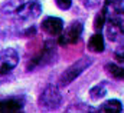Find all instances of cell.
<instances>
[{
    "instance_id": "1",
    "label": "cell",
    "mask_w": 124,
    "mask_h": 113,
    "mask_svg": "<svg viewBox=\"0 0 124 113\" xmlns=\"http://www.w3.org/2000/svg\"><path fill=\"white\" fill-rule=\"evenodd\" d=\"M105 12V33L110 42H118L124 36V7H113V9H102Z\"/></svg>"
},
{
    "instance_id": "2",
    "label": "cell",
    "mask_w": 124,
    "mask_h": 113,
    "mask_svg": "<svg viewBox=\"0 0 124 113\" xmlns=\"http://www.w3.org/2000/svg\"><path fill=\"white\" fill-rule=\"evenodd\" d=\"M91 64H93V60H91L90 57L84 56V57H81V59H78L75 63H72L68 69L63 70V73L59 76V85L61 86L71 85V83H72L77 77H79Z\"/></svg>"
},
{
    "instance_id": "3",
    "label": "cell",
    "mask_w": 124,
    "mask_h": 113,
    "mask_svg": "<svg viewBox=\"0 0 124 113\" xmlns=\"http://www.w3.org/2000/svg\"><path fill=\"white\" fill-rule=\"evenodd\" d=\"M62 103V94L59 89L54 85H49L43 89V92L40 93L39 97V106L46 109V110H54L56 107H59Z\"/></svg>"
},
{
    "instance_id": "4",
    "label": "cell",
    "mask_w": 124,
    "mask_h": 113,
    "mask_svg": "<svg viewBox=\"0 0 124 113\" xmlns=\"http://www.w3.org/2000/svg\"><path fill=\"white\" fill-rule=\"evenodd\" d=\"M15 13L20 22H33L42 14V4L39 1H26L20 4Z\"/></svg>"
},
{
    "instance_id": "5",
    "label": "cell",
    "mask_w": 124,
    "mask_h": 113,
    "mask_svg": "<svg viewBox=\"0 0 124 113\" xmlns=\"http://www.w3.org/2000/svg\"><path fill=\"white\" fill-rule=\"evenodd\" d=\"M82 30H84V26L81 22H72L68 27L62 30V33L59 34V39H58V43L61 46H68V44H75L81 34H82Z\"/></svg>"
},
{
    "instance_id": "6",
    "label": "cell",
    "mask_w": 124,
    "mask_h": 113,
    "mask_svg": "<svg viewBox=\"0 0 124 113\" xmlns=\"http://www.w3.org/2000/svg\"><path fill=\"white\" fill-rule=\"evenodd\" d=\"M19 63V53L12 49H3L0 50V76H4L7 73H10Z\"/></svg>"
},
{
    "instance_id": "7",
    "label": "cell",
    "mask_w": 124,
    "mask_h": 113,
    "mask_svg": "<svg viewBox=\"0 0 124 113\" xmlns=\"http://www.w3.org/2000/svg\"><path fill=\"white\" fill-rule=\"evenodd\" d=\"M40 27L49 36H59L63 30V20L55 16H48L42 20Z\"/></svg>"
},
{
    "instance_id": "8",
    "label": "cell",
    "mask_w": 124,
    "mask_h": 113,
    "mask_svg": "<svg viewBox=\"0 0 124 113\" xmlns=\"http://www.w3.org/2000/svg\"><path fill=\"white\" fill-rule=\"evenodd\" d=\"M55 43H52V42H46L45 43V46H43V49H42V52H40V55L36 57L35 60H33V64L32 66H35V64H46V63H49L54 56H55Z\"/></svg>"
},
{
    "instance_id": "9",
    "label": "cell",
    "mask_w": 124,
    "mask_h": 113,
    "mask_svg": "<svg viewBox=\"0 0 124 113\" xmlns=\"http://www.w3.org/2000/svg\"><path fill=\"white\" fill-rule=\"evenodd\" d=\"M22 107H23L22 99L10 97V99H3V100H0V112L1 113L19 112V110H22Z\"/></svg>"
},
{
    "instance_id": "10",
    "label": "cell",
    "mask_w": 124,
    "mask_h": 113,
    "mask_svg": "<svg viewBox=\"0 0 124 113\" xmlns=\"http://www.w3.org/2000/svg\"><path fill=\"white\" fill-rule=\"evenodd\" d=\"M105 49V42H104V36L101 33H95L90 37L88 40V50L91 53H102Z\"/></svg>"
},
{
    "instance_id": "11",
    "label": "cell",
    "mask_w": 124,
    "mask_h": 113,
    "mask_svg": "<svg viewBox=\"0 0 124 113\" xmlns=\"http://www.w3.org/2000/svg\"><path fill=\"white\" fill-rule=\"evenodd\" d=\"M100 112H107V113H118L123 110V103L117 99H110L107 102H104L100 107Z\"/></svg>"
},
{
    "instance_id": "12",
    "label": "cell",
    "mask_w": 124,
    "mask_h": 113,
    "mask_svg": "<svg viewBox=\"0 0 124 113\" xmlns=\"http://www.w3.org/2000/svg\"><path fill=\"white\" fill-rule=\"evenodd\" d=\"M105 72L117 80H124V67L117 63H107L105 64Z\"/></svg>"
},
{
    "instance_id": "13",
    "label": "cell",
    "mask_w": 124,
    "mask_h": 113,
    "mask_svg": "<svg viewBox=\"0 0 124 113\" xmlns=\"http://www.w3.org/2000/svg\"><path fill=\"white\" fill-rule=\"evenodd\" d=\"M105 94H107V86H105L104 82L93 86L91 90H90V97H91V100H94V102H98V100L102 99Z\"/></svg>"
},
{
    "instance_id": "14",
    "label": "cell",
    "mask_w": 124,
    "mask_h": 113,
    "mask_svg": "<svg viewBox=\"0 0 124 113\" xmlns=\"http://www.w3.org/2000/svg\"><path fill=\"white\" fill-rule=\"evenodd\" d=\"M105 20H107L105 12L101 9V12H100V13L95 16V19H94V30L98 31V33H101V30H102L104 26H105Z\"/></svg>"
},
{
    "instance_id": "15",
    "label": "cell",
    "mask_w": 124,
    "mask_h": 113,
    "mask_svg": "<svg viewBox=\"0 0 124 113\" xmlns=\"http://www.w3.org/2000/svg\"><path fill=\"white\" fill-rule=\"evenodd\" d=\"M123 1H124V0H105V1H104L102 9H113V7L123 6Z\"/></svg>"
},
{
    "instance_id": "16",
    "label": "cell",
    "mask_w": 124,
    "mask_h": 113,
    "mask_svg": "<svg viewBox=\"0 0 124 113\" xmlns=\"http://www.w3.org/2000/svg\"><path fill=\"white\" fill-rule=\"evenodd\" d=\"M55 4L61 9V10H68L72 4V0H55Z\"/></svg>"
},
{
    "instance_id": "17",
    "label": "cell",
    "mask_w": 124,
    "mask_h": 113,
    "mask_svg": "<svg viewBox=\"0 0 124 113\" xmlns=\"http://www.w3.org/2000/svg\"><path fill=\"white\" fill-rule=\"evenodd\" d=\"M116 60H117L118 63H124V47L118 49V50L116 52Z\"/></svg>"
}]
</instances>
